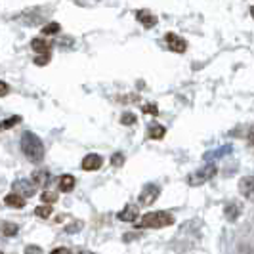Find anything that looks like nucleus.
<instances>
[{
  "mask_svg": "<svg viewBox=\"0 0 254 254\" xmlns=\"http://www.w3.org/2000/svg\"><path fill=\"white\" fill-rule=\"evenodd\" d=\"M21 151L31 163L38 165L44 159V143H42V140L38 138L37 134L23 132V136H21Z\"/></svg>",
  "mask_w": 254,
  "mask_h": 254,
  "instance_id": "f257e3e1",
  "label": "nucleus"
},
{
  "mask_svg": "<svg viewBox=\"0 0 254 254\" xmlns=\"http://www.w3.org/2000/svg\"><path fill=\"white\" fill-rule=\"evenodd\" d=\"M174 216L166 210H155V212H147L140 218V228L143 229H161L168 228V226H174Z\"/></svg>",
  "mask_w": 254,
  "mask_h": 254,
  "instance_id": "f03ea898",
  "label": "nucleus"
},
{
  "mask_svg": "<svg viewBox=\"0 0 254 254\" xmlns=\"http://www.w3.org/2000/svg\"><path fill=\"white\" fill-rule=\"evenodd\" d=\"M216 172H218L216 165L208 163V165H204L203 168L191 172L190 176H188V184H190L191 188H199V186H203V184H206V182H210V180L214 178Z\"/></svg>",
  "mask_w": 254,
  "mask_h": 254,
  "instance_id": "7ed1b4c3",
  "label": "nucleus"
},
{
  "mask_svg": "<svg viewBox=\"0 0 254 254\" xmlns=\"http://www.w3.org/2000/svg\"><path fill=\"white\" fill-rule=\"evenodd\" d=\"M12 191L13 193H17V195H21L23 199H31L35 193H37V186H35V182L33 180H15L12 184Z\"/></svg>",
  "mask_w": 254,
  "mask_h": 254,
  "instance_id": "20e7f679",
  "label": "nucleus"
},
{
  "mask_svg": "<svg viewBox=\"0 0 254 254\" xmlns=\"http://www.w3.org/2000/svg\"><path fill=\"white\" fill-rule=\"evenodd\" d=\"M159 195H161V190H159L157 184H145L140 193V197H138V201H140L141 206H151L159 199Z\"/></svg>",
  "mask_w": 254,
  "mask_h": 254,
  "instance_id": "39448f33",
  "label": "nucleus"
},
{
  "mask_svg": "<svg viewBox=\"0 0 254 254\" xmlns=\"http://www.w3.org/2000/svg\"><path fill=\"white\" fill-rule=\"evenodd\" d=\"M165 40L166 44H168V48L172 52H176V54H182V52H186V48H188V42L182 37H178V35H174V33H166Z\"/></svg>",
  "mask_w": 254,
  "mask_h": 254,
  "instance_id": "423d86ee",
  "label": "nucleus"
},
{
  "mask_svg": "<svg viewBox=\"0 0 254 254\" xmlns=\"http://www.w3.org/2000/svg\"><path fill=\"white\" fill-rule=\"evenodd\" d=\"M103 166V159L98 155V153H90L82 159V168L88 170V172H94V170H100Z\"/></svg>",
  "mask_w": 254,
  "mask_h": 254,
  "instance_id": "0eeeda50",
  "label": "nucleus"
},
{
  "mask_svg": "<svg viewBox=\"0 0 254 254\" xmlns=\"http://www.w3.org/2000/svg\"><path fill=\"white\" fill-rule=\"evenodd\" d=\"M239 193L247 199H254V176H245L239 180Z\"/></svg>",
  "mask_w": 254,
  "mask_h": 254,
  "instance_id": "6e6552de",
  "label": "nucleus"
},
{
  "mask_svg": "<svg viewBox=\"0 0 254 254\" xmlns=\"http://www.w3.org/2000/svg\"><path fill=\"white\" fill-rule=\"evenodd\" d=\"M224 214H226V218H228L229 222H237L239 216L243 214L241 204L235 203V201H231V203H228L226 206H224Z\"/></svg>",
  "mask_w": 254,
  "mask_h": 254,
  "instance_id": "1a4fd4ad",
  "label": "nucleus"
},
{
  "mask_svg": "<svg viewBox=\"0 0 254 254\" xmlns=\"http://www.w3.org/2000/svg\"><path fill=\"white\" fill-rule=\"evenodd\" d=\"M4 204H8L10 208H25L27 204V199H23L21 195H17V193H8L6 197H4Z\"/></svg>",
  "mask_w": 254,
  "mask_h": 254,
  "instance_id": "9d476101",
  "label": "nucleus"
},
{
  "mask_svg": "<svg viewBox=\"0 0 254 254\" xmlns=\"http://www.w3.org/2000/svg\"><path fill=\"white\" fill-rule=\"evenodd\" d=\"M119 220H123V222H128V224L136 222V220H138V208H136V206H132V204L125 206V208L119 212Z\"/></svg>",
  "mask_w": 254,
  "mask_h": 254,
  "instance_id": "9b49d317",
  "label": "nucleus"
},
{
  "mask_svg": "<svg viewBox=\"0 0 254 254\" xmlns=\"http://www.w3.org/2000/svg\"><path fill=\"white\" fill-rule=\"evenodd\" d=\"M136 17H138V21H140L141 25L147 27V29H151V27L157 25V17H155L149 10H140V12L136 13Z\"/></svg>",
  "mask_w": 254,
  "mask_h": 254,
  "instance_id": "f8f14e48",
  "label": "nucleus"
},
{
  "mask_svg": "<svg viewBox=\"0 0 254 254\" xmlns=\"http://www.w3.org/2000/svg\"><path fill=\"white\" fill-rule=\"evenodd\" d=\"M31 180L35 182L37 188H46V186L50 184V172H48V170H35Z\"/></svg>",
  "mask_w": 254,
  "mask_h": 254,
  "instance_id": "ddd939ff",
  "label": "nucleus"
},
{
  "mask_svg": "<svg viewBox=\"0 0 254 254\" xmlns=\"http://www.w3.org/2000/svg\"><path fill=\"white\" fill-rule=\"evenodd\" d=\"M31 48L37 52L38 56H40V54H48V50H50V42H48L46 38H35V40L31 42Z\"/></svg>",
  "mask_w": 254,
  "mask_h": 254,
  "instance_id": "4468645a",
  "label": "nucleus"
},
{
  "mask_svg": "<svg viewBox=\"0 0 254 254\" xmlns=\"http://www.w3.org/2000/svg\"><path fill=\"white\" fill-rule=\"evenodd\" d=\"M73 188H75V176L64 174L60 178V190L64 191V193H69V191H73Z\"/></svg>",
  "mask_w": 254,
  "mask_h": 254,
  "instance_id": "2eb2a0df",
  "label": "nucleus"
},
{
  "mask_svg": "<svg viewBox=\"0 0 254 254\" xmlns=\"http://www.w3.org/2000/svg\"><path fill=\"white\" fill-rule=\"evenodd\" d=\"M231 153V145H224V147H220L216 151H208L204 153V161H212V159H220V157H224V155H229Z\"/></svg>",
  "mask_w": 254,
  "mask_h": 254,
  "instance_id": "dca6fc26",
  "label": "nucleus"
},
{
  "mask_svg": "<svg viewBox=\"0 0 254 254\" xmlns=\"http://www.w3.org/2000/svg\"><path fill=\"white\" fill-rule=\"evenodd\" d=\"M19 231V226L13 222H2V235L4 237H15Z\"/></svg>",
  "mask_w": 254,
  "mask_h": 254,
  "instance_id": "f3484780",
  "label": "nucleus"
},
{
  "mask_svg": "<svg viewBox=\"0 0 254 254\" xmlns=\"http://www.w3.org/2000/svg\"><path fill=\"white\" fill-rule=\"evenodd\" d=\"M165 127L163 125H151L149 127V138L153 140H161V138H165Z\"/></svg>",
  "mask_w": 254,
  "mask_h": 254,
  "instance_id": "a211bd4d",
  "label": "nucleus"
},
{
  "mask_svg": "<svg viewBox=\"0 0 254 254\" xmlns=\"http://www.w3.org/2000/svg\"><path fill=\"white\" fill-rule=\"evenodd\" d=\"M52 212H54V208H52V204H40L35 208V214L38 218H42V220H46V218L52 216Z\"/></svg>",
  "mask_w": 254,
  "mask_h": 254,
  "instance_id": "6ab92c4d",
  "label": "nucleus"
},
{
  "mask_svg": "<svg viewBox=\"0 0 254 254\" xmlns=\"http://www.w3.org/2000/svg\"><path fill=\"white\" fill-rule=\"evenodd\" d=\"M56 33H60V23H56V21L46 23V25L42 27V35L44 37H50V35H56Z\"/></svg>",
  "mask_w": 254,
  "mask_h": 254,
  "instance_id": "aec40b11",
  "label": "nucleus"
},
{
  "mask_svg": "<svg viewBox=\"0 0 254 254\" xmlns=\"http://www.w3.org/2000/svg\"><path fill=\"white\" fill-rule=\"evenodd\" d=\"M40 199H42L44 204H52L58 201V193H54V191H44V193H40Z\"/></svg>",
  "mask_w": 254,
  "mask_h": 254,
  "instance_id": "412c9836",
  "label": "nucleus"
},
{
  "mask_svg": "<svg viewBox=\"0 0 254 254\" xmlns=\"http://www.w3.org/2000/svg\"><path fill=\"white\" fill-rule=\"evenodd\" d=\"M21 123V117H17V115H13L10 119H6L4 123H2V130H8V128L15 127V125H19Z\"/></svg>",
  "mask_w": 254,
  "mask_h": 254,
  "instance_id": "4be33fe9",
  "label": "nucleus"
},
{
  "mask_svg": "<svg viewBox=\"0 0 254 254\" xmlns=\"http://www.w3.org/2000/svg\"><path fill=\"white\" fill-rule=\"evenodd\" d=\"M82 228H84V224H82L80 220H76V222H71L69 226H65V231L73 235V233H78V231H80Z\"/></svg>",
  "mask_w": 254,
  "mask_h": 254,
  "instance_id": "5701e85b",
  "label": "nucleus"
},
{
  "mask_svg": "<svg viewBox=\"0 0 254 254\" xmlns=\"http://www.w3.org/2000/svg\"><path fill=\"white\" fill-rule=\"evenodd\" d=\"M136 121H138V119H136V115L134 113H123V117H121V123L127 125V127H132Z\"/></svg>",
  "mask_w": 254,
  "mask_h": 254,
  "instance_id": "b1692460",
  "label": "nucleus"
},
{
  "mask_svg": "<svg viewBox=\"0 0 254 254\" xmlns=\"http://www.w3.org/2000/svg\"><path fill=\"white\" fill-rule=\"evenodd\" d=\"M111 165H113V166H123V165H125V155H123V153H115L113 157H111Z\"/></svg>",
  "mask_w": 254,
  "mask_h": 254,
  "instance_id": "393cba45",
  "label": "nucleus"
},
{
  "mask_svg": "<svg viewBox=\"0 0 254 254\" xmlns=\"http://www.w3.org/2000/svg\"><path fill=\"white\" fill-rule=\"evenodd\" d=\"M25 254H44V251H42L38 245H27Z\"/></svg>",
  "mask_w": 254,
  "mask_h": 254,
  "instance_id": "a878e982",
  "label": "nucleus"
},
{
  "mask_svg": "<svg viewBox=\"0 0 254 254\" xmlns=\"http://www.w3.org/2000/svg\"><path fill=\"white\" fill-rule=\"evenodd\" d=\"M141 111L147 115H159V109H157V105H153V103H147V105H143L141 107Z\"/></svg>",
  "mask_w": 254,
  "mask_h": 254,
  "instance_id": "bb28decb",
  "label": "nucleus"
},
{
  "mask_svg": "<svg viewBox=\"0 0 254 254\" xmlns=\"http://www.w3.org/2000/svg\"><path fill=\"white\" fill-rule=\"evenodd\" d=\"M48 62H50V54H40V56L35 58V64L37 65H46Z\"/></svg>",
  "mask_w": 254,
  "mask_h": 254,
  "instance_id": "cd10ccee",
  "label": "nucleus"
},
{
  "mask_svg": "<svg viewBox=\"0 0 254 254\" xmlns=\"http://www.w3.org/2000/svg\"><path fill=\"white\" fill-rule=\"evenodd\" d=\"M50 254H73L67 247H58V249H54Z\"/></svg>",
  "mask_w": 254,
  "mask_h": 254,
  "instance_id": "c85d7f7f",
  "label": "nucleus"
},
{
  "mask_svg": "<svg viewBox=\"0 0 254 254\" xmlns=\"http://www.w3.org/2000/svg\"><path fill=\"white\" fill-rule=\"evenodd\" d=\"M0 88H2V90H0V96L4 98V96L8 94V90H10V88H8V84H6V82H0Z\"/></svg>",
  "mask_w": 254,
  "mask_h": 254,
  "instance_id": "c756f323",
  "label": "nucleus"
},
{
  "mask_svg": "<svg viewBox=\"0 0 254 254\" xmlns=\"http://www.w3.org/2000/svg\"><path fill=\"white\" fill-rule=\"evenodd\" d=\"M134 237H140V233H125V239L127 241H132Z\"/></svg>",
  "mask_w": 254,
  "mask_h": 254,
  "instance_id": "7c9ffc66",
  "label": "nucleus"
},
{
  "mask_svg": "<svg viewBox=\"0 0 254 254\" xmlns=\"http://www.w3.org/2000/svg\"><path fill=\"white\" fill-rule=\"evenodd\" d=\"M249 141H251V145L254 147V130L251 132V136H249Z\"/></svg>",
  "mask_w": 254,
  "mask_h": 254,
  "instance_id": "2f4dec72",
  "label": "nucleus"
},
{
  "mask_svg": "<svg viewBox=\"0 0 254 254\" xmlns=\"http://www.w3.org/2000/svg\"><path fill=\"white\" fill-rule=\"evenodd\" d=\"M78 254H94V253H88V251H82V253H78Z\"/></svg>",
  "mask_w": 254,
  "mask_h": 254,
  "instance_id": "473e14b6",
  "label": "nucleus"
},
{
  "mask_svg": "<svg viewBox=\"0 0 254 254\" xmlns=\"http://www.w3.org/2000/svg\"><path fill=\"white\" fill-rule=\"evenodd\" d=\"M251 15H253V19H254V6L251 8Z\"/></svg>",
  "mask_w": 254,
  "mask_h": 254,
  "instance_id": "72a5a7b5",
  "label": "nucleus"
}]
</instances>
